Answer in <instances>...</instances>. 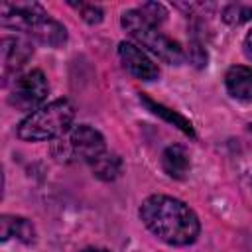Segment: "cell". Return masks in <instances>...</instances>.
Returning a JSON list of instances; mask_svg holds the SVG:
<instances>
[{"label":"cell","mask_w":252,"mask_h":252,"mask_svg":"<svg viewBox=\"0 0 252 252\" xmlns=\"http://www.w3.org/2000/svg\"><path fill=\"white\" fill-rule=\"evenodd\" d=\"M118 57L124 65V69L136 77V79H142V81H154L158 79L159 71L156 67V63L134 43L130 41H122L118 45Z\"/></svg>","instance_id":"7"},{"label":"cell","mask_w":252,"mask_h":252,"mask_svg":"<svg viewBox=\"0 0 252 252\" xmlns=\"http://www.w3.org/2000/svg\"><path fill=\"white\" fill-rule=\"evenodd\" d=\"M10 236H16L18 240L30 244V242L35 240V228L24 217L2 215V219H0V238L2 240H8Z\"/></svg>","instance_id":"11"},{"label":"cell","mask_w":252,"mask_h":252,"mask_svg":"<svg viewBox=\"0 0 252 252\" xmlns=\"http://www.w3.org/2000/svg\"><path fill=\"white\" fill-rule=\"evenodd\" d=\"M69 4L81 10V16H83V20L87 24H98L102 20V10L98 6H94V4H83V2H79V4L77 2H69Z\"/></svg>","instance_id":"16"},{"label":"cell","mask_w":252,"mask_h":252,"mask_svg":"<svg viewBox=\"0 0 252 252\" xmlns=\"http://www.w3.org/2000/svg\"><path fill=\"white\" fill-rule=\"evenodd\" d=\"M122 28L140 43L144 45L148 51H152L154 55H158L161 61L169 63V65H179L185 55L183 49L177 41H173L171 37L163 35L159 32L158 26L150 24L138 10H126L120 18Z\"/></svg>","instance_id":"4"},{"label":"cell","mask_w":252,"mask_h":252,"mask_svg":"<svg viewBox=\"0 0 252 252\" xmlns=\"http://www.w3.org/2000/svg\"><path fill=\"white\" fill-rule=\"evenodd\" d=\"M226 91L232 98L252 100V69L244 65H232L224 75Z\"/></svg>","instance_id":"9"},{"label":"cell","mask_w":252,"mask_h":252,"mask_svg":"<svg viewBox=\"0 0 252 252\" xmlns=\"http://www.w3.org/2000/svg\"><path fill=\"white\" fill-rule=\"evenodd\" d=\"M222 20L230 26H240L248 20H252V8L244 4H230L222 10Z\"/></svg>","instance_id":"14"},{"label":"cell","mask_w":252,"mask_h":252,"mask_svg":"<svg viewBox=\"0 0 252 252\" xmlns=\"http://www.w3.org/2000/svg\"><path fill=\"white\" fill-rule=\"evenodd\" d=\"M138 12H140L150 24H154V26H159V24L165 22V18H167L165 8H163L161 4H158V2H144V4L138 8Z\"/></svg>","instance_id":"15"},{"label":"cell","mask_w":252,"mask_h":252,"mask_svg":"<svg viewBox=\"0 0 252 252\" xmlns=\"http://www.w3.org/2000/svg\"><path fill=\"white\" fill-rule=\"evenodd\" d=\"M0 24L4 28L22 32L37 41L59 47L67 41V30L35 2H8L0 8Z\"/></svg>","instance_id":"2"},{"label":"cell","mask_w":252,"mask_h":252,"mask_svg":"<svg viewBox=\"0 0 252 252\" xmlns=\"http://www.w3.org/2000/svg\"><path fill=\"white\" fill-rule=\"evenodd\" d=\"M191 161H189V154L183 146L173 144L167 146L161 154V169L171 177V179H183L189 173Z\"/></svg>","instance_id":"10"},{"label":"cell","mask_w":252,"mask_h":252,"mask_svg":"<svg viewBox=\"0 0 252 252\" xmlns=\"http://www.w3.org/2000/svg\"><path fill=\"white\" fill-rule=\"evenodd\" d=\"M75 118V108L67 98L53 100L33 112H30L18 124V138L26 142H43L65 134Z\"/></svg>","instance_id":"3"},{"label":"cell","mask_w":252,"mask_h":252,"mask_svg":"<svg viewBox=\"0 0 252 252\" xmlns=\"http://www.w3.org/2000/svg\"><path fill=\"white\" fill-rule=\"evenodd\" d=\"M140 219L159 240L171 246L193 244L201 224L197 215L183 201L167 195H152L140 207Z\"/></svg>","instance_id":"1"},{"label":"cell","mask_w":252,"mask_h":252,"mask_svg":"<svg viewBox=\"0 0 252 252\" xmlns=\"http://www.w3.org/2000/svg\"><path fill=\"white\" fill-rule=\"evenodd\" d=\"M49 93V85L45 75L39 69H32L24 75H20L14 83L12 94H10V104L20 108V110H37L35 106L45 100Z\"/></svg>","instance_id":"5"},{"label":"cell","mask_w":252,"mask_h":252,"mask_svg":"<svg viewBox=\"0 0 252 252\" xmlns=\"http://www.w3.org/2000/svg\"><path fill=\"white\" fill-rule=\"evenodd\" d=\"M83 252H108V250H104V248H87Z\"/></svg>","instance_id":"18"},{"label":"cell","mask_w":252,"mask_h":252,"mask_svg":"<svg viewBox=\"0 0 252 252\" xmlns=\"http://www.w3.org/2000/svg\"><path fill=\"white\" fill-rule=\"evenodd\" d=\"M33 47L28 39L16 35L2 37V63L6 71H18L26 65V61L32 57Z\"/></svg>","instance_id":"8"},{"label":"cell","mask_w":252,"mask_h":252,"mask_svg":"<svg viewBox=\"0 0 252 252\" xmlns=\"http://www.w3.org/2000/svg\"><path fill=\"white\" fill-rule=\"evenodd\" d=\"M63 150L69 158H77L81 161L93 163L96 158H100L106 152V144L98 130L91 128L89 124H79L71 128Z\"/></svg>","instance_id":"6"},{"label":"cell","mask_w":252,"mask_h":252,"mask_svg":"<svg viewBox=\"0 0 252 252\" xmlns=\"http://www.w3.org/2000/svg\"><path fill=\"white\" fill-rule=\"evenodd\" d=\"M250 130H252V124H250Z\"/></svg>","instance_id":"19"},{"label":"cell","mask_w":252,"mask_h":252,"mask_svg":"<svg viewBox=\"0 0 252 252\" xmlns=\"http://www.w3.org/2000/svg\"><path fill=\"white\" fill-rule=\"evenodd\" d=\"M91 167H93V171H94V175H96L98 179L110 181V179H116V177H118V173H120V169H122V161H120L118 156L104 152L100 158H96V159L91 163Z\"/></svg>","instance_id":"13"},{"label":"cell","mask_w":252,"mask_h":252,"mask_svg":"<svg viewBox=\"0 0 252 252\" xmlns=\"http://www.w3.org/2000/svg\"><path fill=\"white\" fill-rule=\"evenodd\" d=\"M140 100L154 112V114H158V116H161L163 120H167L169 124H173V126H177L183 134H187V136H195V132H193V126H191V122L187 120V118H183L181 114H177L175 110H171V108H167V106H163V104H159V102H154L152 98H148L146 94H140Z\"/></svg>","instance_id":"12"},{"label":"cell","mask_w":252,"mask_h":252,"mask_svg":"<svg viewBox=\"0 0 252 252\" xmlns=\"http://www.w3.org/2000/svg\"><path fill=\"white\" fill-rule=\"evenodd\" d=\"M244 53L252 59V30L246 33V37H244Z\"/></svg>","instance_id":"17"}]
</instances>
